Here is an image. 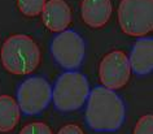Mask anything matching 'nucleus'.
Instances as JSON below:
<instances>
[{"label":"nucleus","instance_id":"obj_1","mask_svg":"<svg viewBox=\"0 0 153 134\" xmlns=\"http://www.w3.org/2000/svg\"><path fill=\"white\" fill-rule=\"evenodd\" d=\"M125 103L116 91L105 86L91 90L87 99L86 122L95 132H116L125 121Z\"/></svg>","mask_w":153,"mask_h":134},{"label":"nucleus","instance_id":"obj_6","mask_svg":"<svg viewBox=\"0 0 153 134\" xmlns=\"http://www.w3.org/2000/svg\"><path fill=\"white\" fill-rule=\"evenodd\" d=\"M53 89L43 77L25 79L17 90V102L24 115L34 116L40 113L52 102Z\"/></svg>","mask_w":153,"mask_h":134},{"label":"nucleus","instance_id":"obj_11","mask_svg":"<svg viewBox=\"0 0 153 134\" xmlns=\"http://www.w3.org/2000/svg\"><path fill=\"white\" fill-rule=\"evenodd\" d=\"M21 108L17 100L9 95L0 97V133H9L20 122Z\"/></svg>","mask_w":153,"mask_h":134},{"label":"nucleus","instance_id":"obj_8","mask_svg":"<svg viewBox=\"0 0 153 134\" xmlns=\"http://www.w3.org/2000/svg\"><path fill=\"white\" fill-rule=\"evenodd\" d=\"M42 20L44 26L53 33H62L71 22V10L65 0H48Z\"/></svg>","mask_w":153,"mask_h":134},{"label":"nucleus","instance_id":"obj_14","mask_svg":"<svg viewBox=\"0 0 153 134\" xmlns=\"http://www.w3.org/2000/svg\"><path fill=\"white\" fill-rule=\"evenodd\" d=\"M20 134H52V130L44 122H30L21 129Z\"/></svg>","mask_w":153,"mask_h":134},{"label":"nucleus","instance_id":"obj_7","mask_svg":"<svg viewBox=\"0 0 153 134\" xmlns=\"http://www.w3.org/2000/svg\"><path fill=\"white\" fill-rule=\"evenodd\" d=\"M131 65L130 60L122 51H112L104 56L99 65V77L102 86L112 90L123 87L130 79Z\"/></svg>","mask_w":153,"mask_h":134},{"label":"nucleus","instance_id":"obj_3","mask_svg":"<svg viewBox=\"0 0 153 134\" xmlns=\"http://www.w3.org/2000/svg\"><path fill=\"white\" fill-rule=\"evenodd\" d=\"M90 93L86 76L76 70H69L61 74L55 83L52 100L61 112H71L82 108Z\"/></svg>","mask_w":153,"mask_h":134},{"label":"nucleus","instance_id":"obj_2","mask_svg":"<svg viewBox=\"0 0 153 134\" xmlns=\"http://www.w3.org/2000/svg\"><path fill=\"white\" fill-rule=\"evenodd\" d=\"M1 64L7 72L16 76L33 73L40 63V49L38 44L25 34L10 35L0 52Z\"/></svg>","mask_w":153,"mask_h":134},{"label":"nucleus","instance_id":"obj_15","mask_svg":"<svg viewBox=\"0 0 153 134\" xmlns=\"http://www.w3.org/2000/svg\"><path fill=\"white\" fill-rule=\"evenodd\" d=\"M57 134H85V133H83V130L79 128L78 125L68 124V125L62 126V128L59 130V133Z\"/></svg>","mask_w":153,"mask_h":134},{"label":"nucleus","instance_id":"obj_12","mask_svg":"<svg viewBox=\"0 0 153 134\" xmlns=\"http://www.w3.org/2000/svg\"><path fill=\"white\" fill-rule=\"evenodd\" d=\"M47 0H17V7L24 16L36 17L43 13Z\"/></svg>","mask_w":153,"mask_h":134},{"label":"nucleus","instance_id":"obj_10","mask_svg":"<svg viewBox=\"0 0 153 134\" xmlns=\"http://www.w3.org/2000/svg\"><path fill=\"white\" fill-rule=\"evenodd\" d=\"M112 10L110 0H83L81 4L82 20L94 29L102 28L108 24Z\"/></svg>","mask_w":153,"mask_h":134},{"label":"nucleus","instance_id":"obj_5","mask_svg":"<svg viewBox=\"0 0 153 134\" xmlns=\"http://www.w3.org/2000/svg\"><path fill=\"white\" fill-rule=\"evenodd\" d=\"M51 52L55 61L61 68L66 70H75L85 60L86 43L74 30H65L53 38Z\"/></svg>","mask_w":153,"mask_h":134},{"label":"nucleus","instance_id":"obj_4","mask_svg":"<svg viewBox=\"0 0 153 134\" xmlns=\"http://www.w3.org/2000/svg\"><path fill=\"white\" fill-rule=\"evenodd\" d=\"M118 22L122 31L131 37L153 31V0H121Z\"/></svg>","mask_w":153,"mask_h":134},{"label":"nucleus","instance_id":"obj_13","mask_svg":"<svg viewBox=\"0 0 153 134\" xmlns=\"http://www.w3.org/2000/svg\"><path fill=\"white\" fill-rule=\"evenodd\" d=\"M134 134H153V115H145L136 122Z\"/></svg>","mask_w":153,"mask_h":134},{"label":"nucleus","instance_id":"obj_9","mask_svg":"<svg viewBox=\"0 0 153 134\" xmlns=\"http://www.w3.org/2000/svg\"><path fill=\"white\" fill-rule=\"evenodd\" d=\"M131 70L137 76L153 72V38H140L135 42L130 53Z\"/></svg>","mask_w":153,"mask_h":134}]
</instances>
